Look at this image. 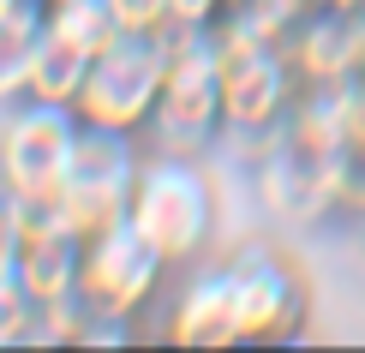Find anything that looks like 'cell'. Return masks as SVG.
Listing matches in <instances>:
<instances>
[{"label":"cell","mask_w":365,"mask_h":353,"mask_svg":"<svg viewBox=\"0 0 365 353\" xmlns=\"http://www.w3.org/2000/svg\"><path fill=\"white\" fill-rule=\"evenodd\" d=\"M317 6H329V12H365V0H317Z\"/></svg>","instance_id":"14"},{"label":"cell","mask_w":365,"mask_h":353,"mask_svg":"<svg viewBox=\"0 0 365 353\" xmlns=\"http://www.w3.org/2000/svg\"><path fill=\"white\" fill-rule=\"evenodd\" d=\"M162 72H168V48H162L156 36L120 30L108 48L90 60L78 96H72L78 126L102 132V138H132V144H144L150 120H156V102H162Z\"/></svg>","instance_id":"2"},{"label":"cell","mask_w":365,"mask_h":353,"mask_svg":"<svg viewBox=\"0 0 365 353\" xmlns=\"http://www.w3.org/2000/svg\"><path fill=\"white\" fill-rule=\"evenodd\" d=\"M78 144L84 126L66 102H12L6 126H0V186L12 198H54L78 162Z\"/></svg>","instance_id":"5"},{"label":"cell","mask_w":365,"mask_h":353,"mask_svg":"<svg viewBox=\"0 0 365 353\" xmlns=\"http://www.w3.org/2000/svg\"><path fill=\"white\" fill-rule=\"evenodd\" d=\"M126 227L138 234L168 270L197 264L216 240V192H210L197 156H144L132 180Z\"/></svg>","instance_id":"1"},{"label":"cell","mask_w":365,"mask_h":353,"mask_svg":"<svg viewBox=\"0 0 365 353\" xmlns=\"http://www.w3.org/2000/svg\"><path fill=\"white\" fill-rule=\"evenodd\" d=\"M6 6H12V0H0V12H6Z\"/></svg>","instance_id":"16"},{"label":"cell","mask_w":365,"mask_h":353,"mask_svg":"<svg viewBox=\"0 0 365 353\" xmlns=\"http://www.w3.org/2000/svg\"><path fill=\"white\" fill-rule=\"evenodd\" d=\"M150 138L162 144V156H197L222 138V66L216 42L186 36L168 48V72H162V102L150 120Z\"/></svg>","instance_id":"4"},{"label":"cell","mask_w":365,"mask_h":353,"mask_svg":"<svg viewBox=\"0 0 365 353\" xmlns=\"http://www.w3.org/2000/svg\"><path fill=\"white\" fill-rule=\"evenodd\" d=\"M42 329V305L30 300V287L19 282V270H0V347L36 342Z\"/></svg>","instance_id":"12"},{"label":"cell","mask_w":365,"mask_h":353,"mask_svg":"<svg viewBox=\"0 0 365 353\" xmlns=\"http://www.w3.org/2000/svg\"><path fill=\"white\" fill-rule=\"evenodd\" d=\"M282 150L306 162H336L347 156V84H299L276 132Z\"/></svg>","instance_id":"10"},{"label":"cell","mask_w":365,"mask_h":353,"mask_svg":"<svg viewBox=\"0 0 365 353\" xmlns=\"http://www.w3.org/2000/svg\"><path fill=\"white\" fill-rule=\"evenodd\" d=\"M36 48H42V0H12L0 12V108L30 96Z\"/></svg>","instance_id":"11"},{"label":"cell","mask_w":365,"mask_h":353,"mask_svg":"<svg viewBox=\"0 0 365 353\" xmlns=\"http://www.w3.org/2000/svg\"><path fill=\"white\" fill-rule=\"evenodd\" d=\"M227 282H234V312H240V342H294L306 329L312 294L299 282V270L287 264L276 245H246L240 257H227Z\"/></svg>","instance_id":"7"},{"label":"cell","mask_w":365,"mask_h":353,"mask_svg":"<svg viewBox=\"0 0 365 353\" xmlns=\"http://www.w3.org/2000/svg\"><path fill=\"white\" fill-rule=\"evenodd\" d=\"M162 282H168V264H162L126 222L102 227V234H90L78 245V305L96 312V317L132 324V317L162 294Z\"/></svg>","instance_id":"6"},{"label":"cell","mask_w":365,"mask_h":353,"mask_svg":"<svg viewBox=\"0 0 365 353\" xmlns=\"http://www.w3.org/2000/svg\"><path fill=\"white\" fill-rule=\"evenodd\" d=\"M347 150H365V72L347 78Z\"/></svg>","instance_id":"13"},{"label":"cell","mask_w":365,"mask_h":353,"mask_svg":"<svg viewBox=\"0 0 365 353\" xmlns=\"http://www.w3.org/2000/svg\"><path fill=\"white\" fill-rule=\"evenodd\" d=\"M138 144L132 138H102V132H84L78 144V162H72V174L60 180L54 204L66 227L78 240L102 234V227H120L126 222V204H132V180H138Z\"/></svg>","instance_id":"8"},{"label":"cell","mask_w":365,"mask_h":353,"mask_svg":"<svg viewBox=\"0 0 365 353\" xmlns=\"http://www.w3.org/2000/svg\"><path fill=\"white\" fill-rule=\"evenodd\" d=\"M210 42H216V66H222V138L276 144L282 114H287V102H294V90H299L282 42L252 36V30L234 24V19H216Z\"/></svg>","instance_id":"3"},{"label":"cell","mask_w":365,"mask_h":353,"mask_svg":"<svg viewBox=\"0 0 365 353\" xmlns=\"http://www.w3.org/2000/svg\"><path fill=\"white\" fill-rule=\"evenodd\" d=\"M294 6H317V0H294Z\"/></svg>","instance_id":"15"},{"label":"cell","mask_w":365,"mask_h":353,"mask_svg":"<svg viewBox=\"0 0 365 353\" xmlns=\"http://www.w3.org/2000/svg\"><path fill=\"white\" fill-rule=\"evenodd\" d=\"M168 342L180 347H234L240 342V312H234V282L227 264L197 270L168 305Z\"/></svg>","instance_id":"9"}]
</instances>
